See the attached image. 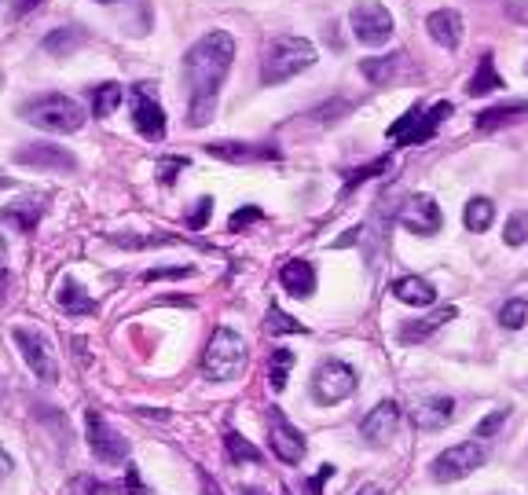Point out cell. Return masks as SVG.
<instances>
[{
    "instance_id": "obj_27",
    "label": "cell",
    "mask_w": 528,
    "mask_h": 495,
    "mask_svg": "<svg viewBox=\"0 0 528 495\" xmlns=\"http://www.w3.org/2000/svg\"><path fill=\"white\" fill-rule=\"evenodd\" d=\"M396 63H400V55H374V59H363L360 63V74L371 81V85H389L396 74Z\"/></svg>"
},
{
    "instance_id": "obj_31",
    "label": "cell",
    "mask_w": 528,
    "mask_h": 495,
    "mask_svg": "<svg viewBox=\"0 0 528 495\" xmlns=\"http://www.w3.org/2000/svg\"><path fill=\"white\" fill-rule=\"evenodd\" d=\"M499 323L506 330H517L528 323V297H510L503 308H499Z\"/></svg>"
},
{
    "instance_id": "obj_4",
    "label": "cell",
    "mask_w": 528,
    "mask_h": 495,
    "mask_svg": "<svg viewBox=\"0 0 528 495\" xmlns=\"http://www.w3.org/2000/svg\"><path fill=\"white\" fill-rule=\"evenodd\" d=\"M22 118L44 132H77L85 125V110L70 96H41L22 107Z\"/></svg>"
},
{
    "instance_id": "obj_10",
    "label": "cell",
    "mask_w": 528,
    "mask_h": 495,
    "mask_svg": "<svg viewBox=\"0 0 528 495\" xmlns=\"http://www.w3.org/2000/svg\"><path fill=\"white\" fill-rule=\"evenodd\" d=\"M15 345L22 349V360L30 363V371L41 378V382H55L59 378V363H55L52 345L44 341L41 330L30 327H15Z\"/></svg>"
},
{
    "instance_id": "obj_30",
    "label": "cell",
    "mask_w": 528,
    "mask_h": 495,
    "mask_svg": "<svg viewBox=\"0 0 528 495\" xmlns=\"http://www.w3.org/2000/svg\"><path fill=\"white\" fill-rule=\"evenodd\" d=\"M85 44V30H55L44 37V52H52V55H70L74 48H81Z\"/></svg>"
},
{
    "instance_id": "obj_16",
    "label": "cell",
    "mask_w": 528,
    "mask_h": 495,
    "mask_svg": "<svg viewBox=\"0 0 528 495\" xmlns=\"http://www.w3.org/2000/svg\"><path fill=\"white\" fill-rule=\"evenodd\" d=\"M459 316V308H437V312H429V316H422V319H415V323H407L396 338H400V345H418V341H426L429 334H437L444 323H451V319Z\"/></svg>"
},
{
    "instance_id": "obj_28",
    "label": "cell",
    "mask_w": 528,
    "mask_h": 495,
    "mask_svg": "<svg viewBox=\"0 0 528 495\" xmlns=\"http://www.w3.org/2000/svg\"><path fill=\"white\" fill-rule=\"evenodd\" d=\"M121 96H125V92H121L118 81H103V85L92 92V114H96V118H110V114L118 110Z\"/></svg>"
},
{
    "instance_id": "obj_36",
    "label": "cell",
    "mask_w": 528,
    "mask_h": 495,
    "mask_svg": "<svg viewBox=\"0 0 528 495\" xmlns=\"http://www.w3.org/2000/svg\"><path fill=\"white\" fill-rule=\"evenodd\" d=\"M506 418H510V411H506V407H499V411H492V415L484 418L481 426H477V437H492V433H499V429L506 426Z\"/></svg>"
},
{
    "instance_id": "obj_17",
    "label": "cell",
    "mask_w": 528,
    "mask_h": 495,
    "mask_svg": "<svg viewBox=\"0 0 528 495\" xmlns=\"http://www.w3.org/2000/svg\"><path fill=\"white\" fill-rule=\"evenodd\" d=\"M279 283H283L286 294L294 297H312L316 294V272L308 261H286L283 272H279Z\"/></svg>"
},
{
    "instance_id": "obj_48",
    "label": "cell",
    "mask_w": 528,
    "mask_h": 495,
    "mask_svg": "<svg viewBox=\"0 0 528 495\" xmlns=\"http://www.w3.org/2000/svg\"><path fill=\"white\" fill-rule=\"evenodd\" d=\"M4 187H11V176H4V173H0V191H4Z\"/></svg>"
},
{
    "instance_id": "obj_5",
    "label": "cell",
    "mask_w": 528,
    "mask_h": 495,
    "mask_svg": "<svg viewBox=\"0 0 528 495\" xmlns=\"http://www.w3.org/2000/svg\"><path fill=\"white\" fill-rule=\"evenodd\" d=\"M356 393V371L341 360H323L312 371V400L323 407H334Z\"/></svg>"
},
{
    "instance_id": "obj_23",
    "label": "cell",
    "mask_w": 528,
    "mask_h": 495,
    "mask_svg": "<svg viewBox=\"0 0 528 495\" xmlns=\"http://www.w3.org/2000/svg\"><path fill=\"white\" fill-rule=\"evenodd\" d=\"M451 418H455V400H451V396H433V400H426V404L415 411L418 429H440V426H448Z\"/></svg>"
},
{
    "instance_id": "obj_2",
    "label": "cell",
    "mask_w": 528,
    "mask_h": 495,
    "mask_svg": "<svg viewBox=\"0 0 528 495\" xmlns=\"http://www.w3.org/2000/svg\"><path fill=\"white\" fill-rule=\"evenodd\" d=\"M316 63V48L305 37H275L268 48H264V63H261V81L268 88L283 85L294 74L308 70Z\"/></svg>"
},
{
    "instance_id": "obj_24",
    "label": "cell",
    "mask_w": 528,
    "mask_h": 495,
    "mask_svg": "<svg viewBox=\"0 0 528 495\" xmlns=\"http://www.w3.org/2000/svg\"><path fill=\"white\" fill-rule=\"evenodd\" d=\"M492 220H495L492 198H470L466 209H462V224H466V231H473V235H481V231L492 228Z\"/></svg>"
},
{
    "instance_id": "obj_14",
    "label": "cell",
    "mask_w": 528,
    "mask_h": 495,
    "mask_svg": "<svg viewBox=\"0 0 528 495\" xmlns=\"http://www.w3.org/2000/svg\"><path fill=\"white\" fill-rule=\"evenodd\" d=\"M400 404L396 400H382V404H374L371 411H367V418H363V440L367 444H385V440H393V433L400 429Z\"/></svg>"
},
{
    "instance_id": "obj_25",
    "label": "cell",
    "mask_w": 528,
    "mask_h": 495,
    "mask_svg": "<svg viewBox=\"0 0 528 495\" xmlns=\"http://www.w3.org/2000/svg\"><path fill=\"white\" fill-rule=\"evenodd\" d=\"M495 88H503V77L495 74L492 55L484 52L481 59H477V74L466 81V92H470V96H488V92H495Z\"/></svg>"
},
{
    "instance_id": "obj_51",
    "label": "cell",
    "mask_w": 528,
    "mask_h": 495,
    "mask_svg": "<svg viewBox=\"0 0 528 495\" xmlns=\"http://www.w3.org/2000/svg\"><path fill=\"white\" fill-rule=\"evenodd\" d=\"M0 253H4V239H0Z\"/></svg>"
},
{
    "instance_id": "obj_40",
    "label": "cell",
    "mask_w": 528,
    "mask_h": 495,
    "mask_svg": "<svg viewBox=\"0 0 528 495\" xmlns=\"http://www.w3.org/2000/svg\"><path fill=\"white\" fill-rule=\"evenodd\" d=\"M330 477H334V466H319L316 477H312V481L305 484V495H319V492H323V484H327Z\"/></svg>"
},
{
    "instance_id": "obj_6",
    "label": "cell",
    "mask_w": 528,
    "mask_h": 495,
    "mask_svg": "<svg viewBox=\"0 0 528 495\" xmlns=\"http://www.w3.org/2000/svg\"><path fill=\"white\" fill-rule=\"evenodd\" d=\"M85 433H88V448L96 451L99 462L118 466V462L129 459V440L121 437L118 429L110 426V422L99 415V411H92V407L85 411Z\"/></svg>"
},
{
    "instance_id": "obj_38",
    "label": "cell",
    "mask_w": 528,
    "mask_h": 495,
    "mask_svg": "<svg viewBox=\"0 0 528 495\" xmlns=\"http://www.w3.org/2000/svg\"><path fill=\"white\" fill-rule=\"evenodd\" d=\"M180 169H187V158H165V162H158V180H162L165 187L176 184V173Z\"/></svg>"
},
{
    "instance_id": "obj_11",
    "label": "cell",
    "mask_w": 528,
    "mask_h": 495,
    "mask_svg": "<svg viewBox=\"0 0 528 495\" xmlns=\"http://www.w3.org/2000/svg\"><path fill=\"white\" fill-rule=\"evenodd\" d=\"M132 125L147 140H162L165 136V110L158 107V99L147 85L132 88Z\"/></svg>"
},
{
    "instance_id": "obj_49",
    "label": "cell",
    "mask_w": 528,
    "mask_h": 495,
    "mask_svg": "<svg viewBox=\"0 0 528 495\" xmlns=\"http://www.w3.org/2000/svg\"><path fill=\"white\" fill-rule=\"evenodd\" d=\"M242 495H261V492H253V488H242Z\"/></svg>"
},
{
    "instance_id": "obj_13",
    "label": "cell",
    "mask_w": 528,
    "mask_h": 495,
    "mask_svg": "<svg viewBox=\"0 0 528 495\" xmlns=\"http://www.w3.org/2000/svg\"><path fill=\"white\" fill-rule=\"evenodd\" d=\"M15 162L19 165H30V169H63V173H74L77 169V158L66 147H55V143H30L15 151Z\"/></svg>"
},
{
    "instance_id": "obj_34",
    "label": "cell",
    "mask_w": 528,
    "mask_h": 495,
    "mask_svg": "<svg viewBox=\"0 0 528 495\" xmlns=\"http://www.w3.org/2000/svg\"><path fill=\"white\" fill-rule=\"evenodd\" d=\"M385 165H389V158H374V162L360 165V169H349V173H345V187H360L363 180H371V176H382Z\"/></svg>"
},
{
    "instance_id": "obj_43",
    "label": "cell",
    "mask_w": 528,
    "mask_h": 495,
    "mask_svg": "<svg viewBox=\"0 0 528 495\" xmlns=\"http://www.w3.org/2000/svg\"><path fill=\"white\" fill-rule=\"evenodd\" d=\"M15 470V462H11V455L4 448H0V477H8V473Z\"/></svg>"
},
{
    "instance_id": "obj_35",
    "label": "cell",
    "mask_w": 528,
    "mask_h": 495,
    "mask_svg": "<svg viewBox=\"0 0 528 495\" xmlns=\"http://www.w3.org/2000/svg\"><path fill=\"white\" fill-rule=\"evenodd\" d=\"M264 213L257 206H242L239 213H231V220H228V228H231V235H239V231H246L253 224V220H261Z\"/></svg>"
},
{
    "instance_id": "obj_9",
    "label": "cell",
    "mask_w": 528,
    "mask_h": 495,
    "mask_svg": "<svg viewBox=\"0 0 528 495\" xmlns=\"http://www.w3.org/2000/svg\"><path fill=\"white\" fill-rule=\"evenodd\" d=\"M268 444H272L275 459L286 462V466H297L305 459V437L283 415V407H268Z\"/></svg>"
},
{
    "instance_id": "obj_19",
    "label": "cell",
    "mask_w": 528,
    "mask_h": 495,
    "mask_svg": "<svg viewBox=\"0 0 528 495\" xmlns=\"http://www.w3.org/2000/svg\"><path fill=\"white\" fill-rule=\"evenodd\" d=\"M213 158H220V162H261V158H275L279 151H272V147H253V143H209L206 147Z\"/></svg>"
},
{
    "instance_id": "obj_20",
    "label": "cell",
    "mask_w": 528,
    "mask_h": 495,
    "mask_svg": "<svg viewBox=\"0 0 528 495\" xmlns=\"http://www.w3.org/2000/svg\"><path fill=\"white\" fill-rule=\"evenodd\" d=\"M393 297L396 301H404V305H433V297H437V290H433V283L429 279H422V275H404V279H396L393 283Z\"/></svg>"
},
{
    "instance_id": "obj_26",
    "label": "cell",
    "mask_w": 528,
    "mask_h": 495,
    "mask_svg": "<svg viewBox=\"0 0 528 495\" xmlns=\"http://www.w3.org/2000/svg\"><path fill=\"white\" fill-rule=\"evenodd\" d=\"M224 448H228V459L235 462V466H257V462H264V451L253 448L250 440L242 437V433H235V429L224 433Z\"/></svg>"
},
{
    "instance_id": "obj_15",
    "label": "cell",
    "mask_w": 528,
    "mask_h": 495,
    "mask_svg": "<svg viewBox=\"0 0 528 495\" xmlns=\"http://www.w3.org/2000/svg\"><path fill=\"white\" fill-rule=\"evenodd\" d=\"M426 30L440 48H448L451 52V48H459V41H462V15L451 8H440L426 19Z\"/></svg>"
},
{
    "instance_id": "obj_37",
    "label": "cell",
    "mask_w": 528,
    "mask_h": 495,
    "mask_svg": "<svg viewBox=\"0 0 528 495\" xmlns=\"http://www.w3.org/2000/svg\"><path fill=\"white\" fill-rule=\"evenodd\" d=\"M209 217H213V198H198L195 209H191V217H187V224L198 231V228H206Z\"/></svg>"
},
{
    "instance_id": "obj_7",
    "label": "cell",
    "mask_w": 528,
    "mask_h": 495,
    "mask_svg": "<svg viewBox=\"0 0 528 495\" xmlns=\"http://www.w3.org/2000/svg\"><path fill=\"white\" fill-rule=\"evenodd\" d=\"M481 466H484V448L481 444H473V440H462V444H451V448H444L437 459H433V477L451 484V481L470 477V473L481 470Z\"/></svg>"
},
{
    "instance_id": "obj_12",
    "label": "cell",
    "mask_w": 528,
    "mask_h": 495,
    "mask_svg": "<svg viewBox=\"0 0 528 495\" xmlns=\"http://www.w3.org/2000/svg\"><path fill=\"white\" fill-rule=\"evenodd\" d=\"M400 224L411 235H437L440 224H444V213H440L433 195H411L400 209Z\"/></svg>"
},
{
    "instance_id": "obj_47",
    "label": "cell",
    "mask_w": 528,
    "mask_h": 495,
    "mask_svg": "<svg viewBox=\"0 0 528 495\" xmlns=\"http://www.w3.org/2000/svg\"><path fill=\"white\" fill-rule=\"evenodd\" d=\"M356 495H385V492L378 488V484H363V488H360Z\"/></svg>"
},
{
    "instance_id": "obj_39",
    "label": "cell",
    "mask_w": 528,
    "mask_h": 495,
    "mask_svg": "<svg viewBox=\"0 0 528 495\" xmlns=\"http://www.w3.org/2000/svg\"><path fill=\"white\" fill-rule=\"evenodd\" d=\"M506 19L517 22V26H528V0H503Z\"/></svg>"
},
{
    "instance_id": "obj_32",
    "label": "cell",
    "mask_w": 528,
    "mask_h": 495,
    "mask_svg": "<svg viewBox=\"0 0 528 495\" xmlns=\"http://www.w3.org/2000/svg\"><path fill=\"white\" fill-rule=\"evenodd\" d=\"M503 242L506 246H525L528 242V213H510V220H506V228H503Z\"/></svg>"
},
{
    "instance_id": "obj_42",
    "label": "cell",
    "mask_w": 528,
    "mask_h": 495,
    "mask_svg": "<svg viewBox=\"0 0 528 495\" xmlns=\"http://www.w3.org/2000/svg\"><path fill=\"white\" fill-rule=\"evenodd\" d=\"M195 268H151L143 272V283H154V279H165V275H191Z\"/></svg>"
},
{
    "instance_id": "obj_8",
    "label": "cell",
    "mask_w": 528,
    "mask_h": 495,
    "mask_svg": "<svg viewBox=\"0 0 528 495\" xmlns=\"http://www.w3.org/2000/svg\"><path fill=\"white\" fill-rule=\"evenodd\" d=\"M349 22H352L356 41L371 44V48H378V44H385L389 37H393V15H389V8L378 4V0H363V4H356Z\"/></svg>"
},
{
    "instance_id": "obj_1",
    "label": "cell",
    "mask_w": 528,
    "mask_h": 495,
    "mask_svg": "<svg viewBox=\"0 0 528 495\" xmlns=\"http://www.w3.org/2000/svg\"><path fill=\"white\" fill-rule=\"evenodd\" d=\"M231 63H235V37L228 30H209L206 37H198L191 44V52L184 59L187 88H191V99H187V125L191 129L213 121L220 85H224Z\"/></svg>"
},
{
    "instance_id": "obj_22",
    "label": "cell",
    "mask_w": 528,
    "mask_h": 495,
    "mask_svg": "<svg viewBox=\"0 0 528 495\" xmlns=\"http://www.w3.org/2000/svg\"><path fill=\"white\" fill-rule=\"evenodd\" d=\"M55 301H59V308H63L66 316H92V312H96V301H92V297H88L85 290H81V286L70 279V275H66L63 283H59V294H55Z\"/></svg>"
},
{
    "instance_id": "obj_33",
    "label": "cell",
    "mask_w": 528,
    "mask_h": 495,
    "mask_svg": "<svg viewBox=\"0 0 528 495\" xmlns=\"http://www.w3.org/2000/svg\"><path fill=\"white\" fill-rule=\"evenodd\" d=\"M268 334H305V323H297L294 316H283L279 312V305L268 308Z\"/></svg>"
},
{
    "instance_id": "obj_44",
    "label": "cell",
    "mask_w": 528,
    "mask_h": 495,
    "mask_svg": "<svg viewBox=\"0 0 528 495\" xmlns=\"http://www.w3.org/2000/svg\"><path fill=\"white\" fill-rule=\"evenodd\" d=\"M202 495H224V492H220V484L213 477H202Z\"/></svg>"
},
{
    "instance_id": "obj_29",
    "label": "cell",
    "mask_w": 528,
    "mask_h": 495,
    "mask_svg": "<svg viewBox=\"0 0 528 495\" xmlns=\"http://www.w3.org/2000/svg\"><path fill=\"white\" fill-rule=\"evenodd\" d=\"M290 371H294V352H290V349H275L272 356H268V382H272L275 393H283V389H286V378H290Z\"/></svg>"
},
{
    "instance_id": "obj_21",
    "label": "cell",
    "mask_w": 528,
    "mask_h": 495,
    "mask_svg": "<svg viewBox=\"0 0 528 495\" xmlns=\"http://www.w3.org/2000/svg\"><path fill=\"white\" fill-rule=\"evenodd\" d=\"M517 118H528V99H510V103H499V107H488L477 114V129H499V125H510Z\"/></svg>"
},
{
    "instance_id": "obj_18",
    "label": "cell",
    "mask_w": 528,
    "mask_h": 495,
    "mask_svg": "<svg viewBox=\"0 0 528 495\" xmlns=\"http://www.w3.org/2000/svg\"><path fill=\"white\" fill-rule=\"evenodd\" d=\"M41 213H44L41 202L22 198V202H11V206L0 209V220H4V224H11L15 231H22V235H30V231L41 224Z\"/></svg>"
},
{
    "instance_id": "obj_41",
    "label": "cell",
    "mask_w": 528,
    "mask_h": 495,
    "mask_svg": "<svg viewBox=\"0 0 528 495\" xmlns=\"http://www.w3.org/2000/svg\"><path fill=\"white\" fill-rule=\"evenodd\" d=\"M125 488H129L132 495H151L147 488L140 484V470L136 466H125Z\"/></svg>"
},
{
    "instance_id": "obj_45",
    "label": "cell",
    "mask_w": 528,
    "mask_h": 495,
    "mask_svg": "<svg viewBox=\"0 0 528 495\" xmlns=\"http://www.w3.org/2000/svg\"><path fill=\"white\" fill-rule=\"evenodd\" d=\"M4 297H8V268L0 264V301H4Z\"/></svg>"
},
{
    "instance_id": "obj_50",
    "label": "cell",
    "mask_w": 528,
    "mask_h": 495,
    "mask_svg": "<svg viewBox=\"0 0 528 495\" xmlns=\"http://www.w3.org/2000/svg\"><path fill=\"white\" fill-rule=\"evenodd\" d=\"M99 4H118V0H99Z\"/></svg>"
},
{
    "instance_id": "obj_46",
    "label": "cell",
    "mask_w": 528,
    "mask_h": 495,
    "mask_svg": "<svg viewBox=\"0 0 528 495\" xmlns=\"http://www.w3.org/2000/svg\"><path fill=\"white\" fill-rule=\"evenodd\" d=\"M37 4H41V0H19V8H15V11H19V15H26V11H33Z\"/></svg>"
},
{
    "instance_id": "obj_3",
    "label": "cell",
    "mask_w": 528,
    "mask_h": 495,
    "mask_svg": "<svg viewBox=\"0 0 528 495\" xmlns=\"http://www.w3.org/2000/svg\"><path fill=\"white\" fill-rule=\"evenodd\" d=\"M242 367H246V341H242V334H235L231 327H217L206 345V356H202V374L209 382H231V378L242 374Z\"/></svg>"
}]
</instances>
